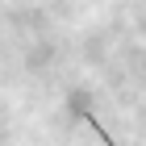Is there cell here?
<instances>
[{
  "mask_svg": "<svg viewBox=\"0 0 146 146\" xmlns=\"http://www.w3.org/2000/svg\"><path fill=\"white\" fill-rule=\"evenodd\" d=\"M79 117H84V121H92V125H96V134H100V142H104V146H117V142H113V138H109V134H104V129H100V121L92 117V109H84V104H79Z\"/></svg>",
  "mask_w": 146,
  "mask_h": 146,
  "instance_id": "1",
  "label": "cell"
}]
</instances>
